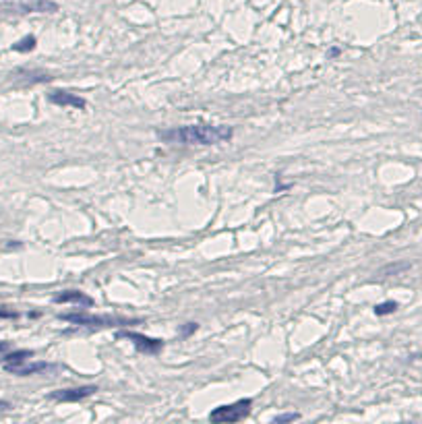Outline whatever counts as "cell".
I'll list each match as a JSON object with an SVG mask.
<instances>
[{
    "mask_svg": "<svg viewBox=\"0 0 422 424\" xmlns=\"http://www.w3.org/2000/svg\"><path fill=\"white\" fill-rule=\"evenodd\" d=\"M157 137L166 143H182V145H217L222 141H230L234 137L232 126H213V124H187L176 126L170 131H157Z\"/></svg>",
    "mask_w": 422,
    "mask_h": 424,
    "instance_id": "cell-1",
    "label": "cell"
},
{
    "mask_svg": "<svg viewBox=\"0 0 422 424\" xmlns=\"http://www.w3.org/2000/svg\"><path fill=\"white\" fill-rule=\"evenodd\" d=\"M63 321L81 325V327H127L141 323L139 319H127V317H112V315H87V313H64L60 315Z\"/></svg>",
    "mask_w": 422,
    "mask_h": 424,
    "instance_id": "cell-2",
    "label": "cell"
},
{
    "mask_svg": "<svg viewBox=\"0 0 422 424\" xmlns=\"http://www.w3.org/2000/svg\"><path fill=\"white\" fill-rule=\"evenodd\" d=\"M253 408V400L246 397V400H238L234 404H228V405H217L215 410H211L209 414V420L211 422H219V424H230V422H240L251 414Z\"/></svg>",
    "mask_w": 422,
    "mask_h": 424,
    "instance_id": "cell-3",
    "label": "cell"
},
{
    "mask_svg": "<svg viewBox=\"0 0 422 424\" xmlns=\"http://www.w3.org/2000/svg\"><path fill=\"white\" fill-rule=\"evenodd\" d=\"M116 337L118 340H128L139 352L149 354V356H155V354H160L164 350L162 340H153V337H147V335L137 333V331H120V333H116Z\"/></svg>",
    "mask_w": 422,
    "mask_h": 424,
    "instance_id": "cell-4",
    "label": "cell"
},
{
    "mask_svg": "<svg viewBox=\"0 0 422 424\" xmlns=\"http://www.w3.org/2000/svg\"><path fill=\"white\" fill-rule=\"evenodd\" d=\"M98 391L95 385H83V387H73V389H58L48 395V400L52 402H60V404H70V402H81L85 397L93 395Z\"/></svg>",
    "mask_w": 422,
    "mask_h": 424,
    "instance_id": "cell-5",
    "label": "cell"
},
{
    "mask_svg": "<svg viewBox=\"0 0 422 424\" xmlns=\"http://www.w3.org/2000/svg\"><path fill=\"white\" fill-rule=\"evenodd\" d=\"M6 373L11 375H19V377H29V375H38L43 373V370L54 368V364H48V362H13V364H2Z\"/></svg>",
    "mask_w": 422,
    "mask_h": 424,
    "instance_id": "cell-6",
    "label": "cell"
},
{
    "mask_svg": "<svg viewBox=\"0 0 422 424\" xmlns=\"http://www.w3.org/2000/svg\"><path fill=\"white\" fill-rule=\"evenodd\" d=\"M48 101L54 103V106H60V108H79V110H83L87 106V101L83 98H79V95L70 93V91H60V89L50 91Z\"/></svg>",
    "mask_w": 422,
    "mask_h": 424,
    "instance_id": "cell-7",
    "label": "cell"
},
{
    "mask_svg": "<svg viewBox=\"0 0 422 424\" xmlns=\"http://www.w3.org/2000/svg\"><path fill=\"white\" fill-rule=\"evenodd\" d=\"M52 300H54L56 304H68V302H73L77 306H93V298L87 296L81 290H64V292L56 294Z\"/></svg>",
    "mask_w": 422,
    "mask_h": 424,
    "instance_id": "cell-8",
    "label": "cell"
},
{
    "mask_svg": "<svg viewBox=\"0 0 422 424\" xmlns=\"http://www.w3.org/2000/svg\"><path fill=\"white\" fill-rule=\"evenodd\" d=\"M19 11H23V13H56L58 4L52 2V0H33V2L21 4Z\"/></svg>",
    "mask_w": 422,
    "mask_h": 424,
    "instance_id": "cell-9",
    "label": "cell"
},
{
    "mask_svg": "<svg viewBox=\"0 0 422 424\" xmlns=\"http://www.w3.org/2000/svg\"><path fill=\"white\" fill-rule=\"evenodd\" d=\"M35 46H38V40H35V36H25L23 40L17 41V44H13V50H15V52H21V54H25V52L35 50Z\"/></svg>",
    "mask_w": 422,
    "mask_h": 424,
    "instance_id": "cell-10",
    "label": "cell"
},
{
    "mask_svg": "<svg viewBox=\"0 0 422 424\" xmlns=\"http://www.w3.org/2000/svg\"><path fill=\"white\" fill-rule=\"evenodd\" d=\"M31 356H33V352H31V350H17V352L6 354L2 364H13V362H23V360H27V358H31Z\"/></svg>",
    "mask_w": 422,
    "mask_h": 424,
    "instance_id": "cell-11",
    "label": "cell"
},
{
    "mask_svg": "<svg viewBox=\"0 0 422 424\" xmlns=\"http://www.w3.org/2000/svg\"><path fill=\"white\" fill-rule=\"evenodd\" d=\"M398 310V302L395 300H387V302H381V304L375 306V315L377 317H385V315H391Z\"/></svg>",
    "mask_w": 422,
    "mask_h": 424,
    "instance_id": "cell-12",
    "label": "cell"
},
{
    "mask_svg": "<svg viewBox=\"0 0 422 424\" xmlns=\"http://www.w3.org/2000/svg\"><path fill=\"white\" fill-rule=\"evenodd\" d=\"M294 420H300V414L298 412H288V414H279V416L274 418L275 424H284V422H294Z\"/></svg>",
    "mask_w": 422,
    "mask_h": 424,
    "instance_id": "cell-13",
    "label": "cell"
},
{
    "mask_svg": "<svg viewBox=\"0 0 422 424\" xmlns=\"http://www.w3.org/2000/svg\"><path fill=\"white\" fill-rule=\"evenodd\" d=\"M410 267V263H400V265H389V267H385V269H381V273H395V271H403V269H408Z\"/></svg>",
    "mask_w": 422,
    "mask_h": 424,
    "instance_id": "cell-14",
    "label": "cell"
},
{
    "mask_svg": "<svg viewBox=\"0 0 422 424\" xmlns=\"http://www.w3.org/2000/svg\"><path fill=\"white\" fill-rule=\"evenodd\" d=\"M197 329H199V325H197V323H187V325H184L182 329H180V335H182V337H187V335H190V333H195Z\"/></svg>",
    "mask_w": 422,
    "mask_h": 424,
    "instance_id": "cell-15",
    "label": "cell"
},
{
    "mask_svg": "<svg viewBox=\"0 0 422 424\" xmlns=\"http://www.w3.org/2000/svg\"><path fill=\"white\" fill-rule=\"evenodd\" d=\"M19 313H15V310H0V319H17Z\"/></svg>",
    "mask_w": 422,
    "mask_h": 424,
    "instance_id": "cell-16",
    "label": "cell"
},
{
    "mask_svg": "<svg viewBox=\"0 0 422 424\" xmlns=\"http://www.w3.org/2000/svg\"><path fill=\"white\" fill-rule=\"evenodd\" d=\"M8 350V342H0V352H6Z\"/></svg>",
    "mask_w": 422,
    "mask_h": 424,
    "instance_id": "cell-17",
    "label": "cell"
},
{
    "mask_svg": "<svg viewBox=\"0 0 422 424\" xmlns=\"http://www.w3.org/2000/svg\"><path fill=\"white\" fill-rule=\"evenodd\" d=\"M338 54H339V50H338V48H333V50L329 52V56H338Z\"/></svg>",
    "mask_w": 422,
    "mask_h": 424,
    "instance_id": "cell-18",
    "label": "cell"
},
{
    "mask_svg": "<svg viewBox=\"0 0 422 424\" xmlns=\"http://www.w3.org/2000/svg\"><path fill=\"white\" fill-rule=\"evenodd\" d=\"M4 408H8V402H2V400H0V410H4Z\"/></svg>",
    "mask_w": 422,
    "mask_h": 424,
    "instance_id": "cell-19",
    "label": "cell"
}]
</instances>
